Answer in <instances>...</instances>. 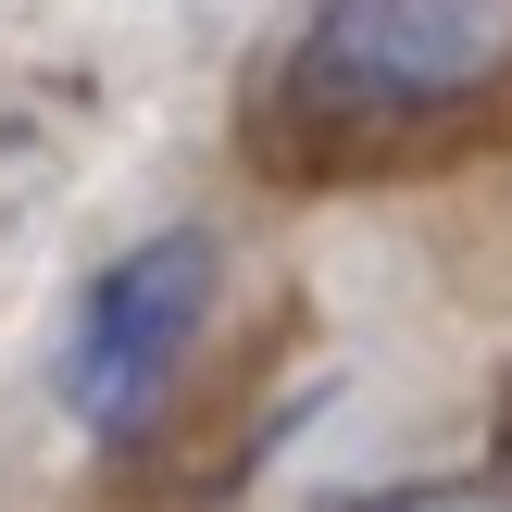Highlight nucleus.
<instances>
[{
	"label": "nucleus",
	"instance_id": "nucleus-4",
	"mask_svg": "<svg viewBox=\"0 0 512 512\" xmlns=\"http://www.w3.org/2000/svg\"><path fill=\"white\" fill-rule=\"evenodd\" d=\"M500 450H512V413H500ZM500 488H512V475H500Z\"/></svg>",
	"mask_w": 512,
	"mask_h": 512
},
{
	"label": "nucleus",
	"instance_id": "nucleus-1",
	"mask_svg": "<svg viewBox=\"0 0 512 512\" xmlns=\"http://www.w3.org/2000/svg\"><path fill=\"white\" fill-rule=\"evenodd\" d=\"M512 88V0H313L288 100L325 138H450Z\"/></svg>",
	"mask_w": 512,
	"mask_h": 512
},
{
	"label": "nucleus",
	"instance_id": "nucleus-3",
	"mask_svg": "<svg viewBox=\"0 0 512 512\" xmlns=\"http://www.w3.org/2000/svg\"><path fill=\"white\" fill-rule=\"evenodd\" d=\"M350 512H512L500 475H450V488H388V500H350Z\"/></svg>",
	"mask_w": 512,
	"mask_h": 512
},
{
	"label": "nucleus",
	"instance_id": "nucleus-2",
	"mask_svg": "<svg viewBox=\"0 0 512 512\" xmlns=\"http://www.w3.org/2000/svg\"><path fill=\"white\" fill-rule=\"evenodd\" d=\"M200 313H213V238L175 225V238H138L88 300H75V338H63V413L88 438H138L163 413L175 363H188Z\"/></svg>",
	"mask_w": 512,
	"mask_h": 512
}]
</instances>
